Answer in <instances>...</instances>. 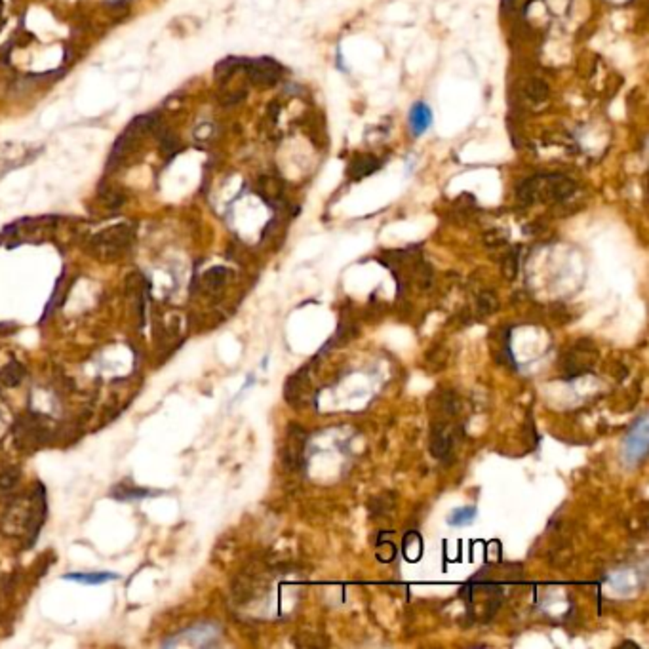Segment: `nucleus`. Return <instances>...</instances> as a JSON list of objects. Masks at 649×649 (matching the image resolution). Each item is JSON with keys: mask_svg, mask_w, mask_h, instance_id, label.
I'll use <instances>...</instances> for the list:
<instances>
[{"mask_svg": "<svg viewBox=\"0 0 649 649\" xmlns=\"http://www.w3.org/2000/svg\"><path fill=\"white\" fill-rule=\"evenodd\" d=\"M99 202L103 204L107 209H119L120 206H124L126 202V193L117 187H101L99 188Z\"/></svg>", "mask_w": 649, "mask_h": 649, "instance_id": "4468645a", "label": "nucleus"}, {"mask_svg": "<svg viewBox=\"0 0 649 649\" xmlns=\"http://www.w3.org/2000/svg\"><path fill=\"white\" fill-rule=\"evenodd\" d=\"M594 364H596V349L592 341L581 339L564 356V373L565 377H579L592 370Z\"/></svg>", "mask_w": 649, "mask_h": 649, "instance_id": "20e7f679", "label": "nucleus"}, {"mask_svg": "<svg viewBox=\"0 0 649 649\" xmlns=\"http://www.w3.org/2000/svg\"><path fill=\"white\" fill-rule=\"evenodd\" d=\"M158 126H161V117L156 112H147V114L135 117L124 132L120 133L119 140L112 147L109 162H107V170L114 172L117 167L122 166L132 154L140 151L149 135L156 133Z\"/></svg>", "mask_w": 649, "mask_h": 649, "instance_id": "f257e3e1", "label": "nucleus"}, {"mask_svg": "<svg viewBox=\"0 0 649 649\" xmlns=\"http://www.w3.org/2000/svg\"><path fill=\"white\" fill-rule=\"evenodd\" d=\"M484 242H486V246H489V248H499V246H502L505 242H507V234H505L502 230L493 229V230H489V232H486Z\"/></svg>", "mask_w": 649, "mask_h": 649, "instance_id": "393cba45", "label": "nucleus"}, {"mask_svg": "<svg viewBox=\"0 0 649 649\" xmlns=\"http://www.w3.org/2000/svg\"><path fill=\"white\" fill-rule=\"evenodd\" d=\"M286 400L293 408H299L305 404V400L308 396V368L297 371L295 375L290 377L286 389H284Z\"/></svg>", "mask_w": 649, "mask_h": 649, "instance_id": "6e6552de", "label": "nucleus"}, {"mask_svg": "<svg viewBox=\"0 0 649 649\" xmlns=\"http://www.w3.org/2000/svg\"><path fill=\"white\" fill-rule=\"evenodd\" d=\"M0 373H2V375H0V383L4 385V387H15V385L23 379V368L15 362L8 364L6 368L0 371Z\"/></svg>", "mask_w": 649, "mask_h": 649, "instance_id": "412c9836", "label": "nucleus"}, {"mask_svg": "<svg viewBox=\"0 0 649 649\" xmlns=\"http://www.w3.org/2000/svg\"><path fill=\"white\" fill-rule=\"evenodd\" d=\"M65 581H73V583H80V585H105L109 581L120 579L119 573H109V572H96V573H69L63 577Z\"/></svg>", "mask_w": 649, "mask_h": 649, "instance_id": "9b49d317", "label": "nucleus"}, {"mask_svg": "<svg viewBox=\"0 0 649 649\" xmlns=\"http://www.w3.org/2000/svg\"><path fill=\"white\" fill-rule=\"evenodd\" d=\"M238 67H244V63L237 59V57H229V59H223V61L217 63L216 67V78L217 80H227V78L232 77V73L238 69Z\"/></svg>", "mask_w": 649, "mask_h": 649, "instance_id": "4be33fe9", "label": "nucleus"}, {"mask_svg": "<svg viewBox=\"0 0 649 649\" xmlns=\"http://www.w3.org/2000/svg\"><path fill=\"white\" fill-rule=\"evenodd\" d=\"M4 25V6H2V0H0V29Z\"/></svg>", "mask_w": 649, "mask_h": 649, "instance_id": "a878e982", "label": "nucleus"}, {"mask_svg": "<svg viewBox=\"0 0 649 649\" xmlns=\"http://www.w3.org/2000/svg\"><path fill=\"white\" fill-rule=\"evenodd\" d=\"M151 495L149 489H137V488H124L120 486L112 491L114 499H122V501H130V499H143V497Z\"/></svg>", "mask_w": 649, "mask_h": 649, "instance_id": "b1692460", "label": "nucleus"}, {"mask_svg": "<svg viewBox=\"0 0 649 649\" xmlns=\"http://www.w3.org/2000/svg\"><path fill=\"white\" fill-rule=\"evenodd\" d=\"M549 84L541 80V78H531L530 82L525 84V98L531 99L533 103H541L544 99L549 98Z\"/></svg>", "mask_w": 649, "mask_h": 649, "instance_id": "a211bd4d", "label": "nucleus"}, {"mask_svg": "<svg viewBox=\"0 0 649 649\" xmlns=\"http://www.w3.org/2000/svg\"><path fill=\"white\" fill-rule=\"evenodd\" d=\"M244 69L250 82L255 86H274L282 77V67L269 57H259V59L244 63Z\"/></svg>", "mask_w": 649, "mask_h": 649, "instance_id": "39448f33", "label": "nucleus"}, {"mask_svg": "<svg viewBox=\"0 0 649 649\" xmlns=\"http://www.w3.org/2000/svg\"><path fill=\"white\" fill-rule=\"evenodd\" d=\"M499 308V299H497L495 292L491 290H484L478 293L476 297V311L480 316H491Z\"/></svg>", "mask_w": 649, "mask_h": 649, "instance_id": "dca6fc26", "label": "nucleus"}, {"mask_svg": "<svg viewBox=\"0 0 649 649\" xmlns=\"http://www.w3.org/2000/svg\"><path fill=\"white\" fill-rule=\"evenodd\" d=\"M133 242V229L130 225H114L109 229L94 234L90 240V250L96 258L114 259L130 250Z\"/></svg>", "mask_w": 649, "mask_h": 649, "instance_id": "7ed1b4c3", "label": "nucleus"}, {"mask_svg": "<svg viewBox=\"0 0 649 649\" xmlns=\"http://www.w3.org/2000/svg\"><path fill=\"white\" fill-rule=\"evenodd\" d=\"M646 455H648V417L643 415L636 421V425L625 440V457L630 465H636Z\"/></svg>", "mask_w": 649, "mask_h": 649, "instance_id": "423d86ee", "label": "nucleus"}, {"mask_svg": "<svg viewBox=\"0 0 649 649\" xmlns=\"http://www.w3.org/2000/svg\"><path fill=\"white\" fill-rule=\"evenodd\" d=\"M305 442H307V434L305 431L297 425L290 426V433H288V446L284 449V465L292 470L303 467V454H305Z\"/></svg>", "mask_w": 649, "mask_h": 649, "instance_id": "0eeeda50", "label": "nucleus"}, {"mask_svg": "<svg viewBox=\"0 0 649 649\" xmlns=\"http://www.w3.org/2000/svg\"><path fill=\"white\" fill-rule=\"evenodd\" d=\"M227 278H229V271L225 267H214L202 274V288L209 290V292H216L219 288H223Z\"/></svg>", "mask_w": 649, "mask_h": 649, "instance_id": "ddd939ff", "label": "nucleus"}, {"mask_svg": "<svg viewBox=\"0 0 649 649\" xmlns=\"http://www.w3.org/2000/svg\"><path fill=\"white\" fill-rule=\"evenodd\" d=\"M154 135L158 137L162 153L166 154V156H174V154L181 149V145H179V141H177V137H175L174 133L167 132V130H162L161 126H158V130H156Z\"/></svg>", "mask_w": 649, "mask_h": 649, "instance_id": "aec40b11", "label": "nucleus"}, {"mask_svg": "<svg viewBox=\"0 0 649 649\" xmlns=\"http://www.w3.org/2000/svg\"><path fill=\"white\" fill-rule=\"evenodd\" d=\"M518 267H520V248H512L510 251H507V255L502 258L501 261V271L502 276L512 282V280L516 278L518 274Z\"/></svg>", "mask_w": 649, "mask_h": 649, "instance_id": "f3484780", "label": "nucleus"}, {"mask_svg": "<svg viewBox=\"0 0 649 649\" xmlns=\"http://www.w3.org/2000/svg\"><path fill=\"white\" fill-rule=\"evenodd\" d=\"M433 120L431 109L425 103H417L410 112V128H412L413 135H423L428 130Z\"/></svg>", "mask_w": 649, "mask_h": 649, "instance_id": "9d476101", "label": "nucleus"}, {"mask_svg": "<svg viewBox=\"0 0 649 649\" xmlns=\"http://www.w3.org/2000/svg\"><path fill=\"white\" fill-rule=\"evenodd\" d=\"M404 554L405 558L417 562L423 554V539L419 535L417 531H410L404 537Z\"/></svg>", "mask_w": 649, "mask_h": 649, "instance_id": "6ab92c4d", "label": "nucleus"}, {"mask_svg": "<svg viewBox=\"0 0 649 649\" xmlns=\"http://www.w3.org/2000/svg\"><path fill=\"white\" fill-rule=\"evenodd\" d=\"M259 193L263 195L267 202H276V200L282 198L284 185L278 179H274V177H261L259 179Z\"/></svg>", "mask_w": 649, "mask_h": 649, "instance_id": "2eb2a0df", "label": "nucleus"}, {"mask_svg": "<svg viewBox=\"0 0 649 649\" xmlns=\"http://www.w3.org/2000/svg\"><path fill=\"white\" fill-rule=\"evenodd\" d=\"M476 518V509L475 507H463V509L454 510L449 518H447V522L452 523V525H465V523H470Z\"/></svg>", "mask_w": 649, "mask_h": 649, "instance_id": "5701e85b", "label": "nucleus"}, {"mask_svg": "<svg viewBox=\"0 0 649 649\" xmlns=\"http://www.w3.org/2000/svg\"><path fill=\"white\" fill-rule=\"evenodd\" d=\"M379 166H381V162L373 158V156H356L355 161L349 164V177L362 179V177H368L373 172H377Z\"/></svg>", "mask_w": 649, "mask_h": 649, "instance_id": "f8f14e48", "label": "nucleus"}, {"mask_svg": "<svg viewBox=\"0 0 649 649\" xmlns=\"http://www.w3.org/2000/svg\"><path fill=\"white\" fill-rule=\"evenodd\" d=\"M454 449V433L446 425H436L431 436V454L436 459H446Z\"/></svg>", "mask_w": 649, "mask_h": 649, "instance_id": "1a4fd4ad", "label": "nucleus"}, {"mask_svg": "<svg viewBox=\"0 0 649 649\" xmlns=\"http://www.w3.org/2000/svg\"><path fill=\"white\" fill-rule=\"evenodd\" d=\"M575 191V183L564 175H535L518 187V200L522 204H533L537 200L562 202Z\"/></svg>", "mask_w": 649, "mask_h": 649, "instance_id": "f03ea898", "label": "nucleus"}]
</instances>
